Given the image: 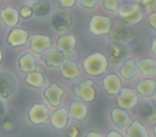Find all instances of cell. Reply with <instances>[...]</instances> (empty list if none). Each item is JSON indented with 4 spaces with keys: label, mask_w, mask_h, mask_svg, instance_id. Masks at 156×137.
<instances>
[{
    "label": "cell",
    "mask_w": 156,
    "mask_h": 137,
    "mask_svg": "<svg viewBox=\"0 0 156 137\" xmlns=\"http://www.w3.org/2000/svg\"><path fill=\"white\" fill-rule=\"evenodd\" d=\"M107 65H108V61H107L106 56L102 55V53H100V52L93 53V55L88 56L83 61L84 70L90 76L101 75L107 69Z\"/></svg>",
    "instance_id": "1"
},
{
    "label": "cell",
    "mask_w": 156,
    "mask_h": 137,
    "mask_svg": "<svg viewBox=\"0 0 156 137\" xmlns=\"http://www.w3.org/2000/svg\"><path fill=\"white\" fill-rule=\"evenodd\" d=\"M119 17L122 18V22L127 24H138L143 19V10L139 6V4H124L118 10Z\"/></svg>",
    "instance_id": "2"
},
{
    "label": "cell",
    "mask_w": 156,
    "mask_h": 137,
    "mask_svg": "<svg viewBox=\"0 0 156 137\" xmlns=\"http://www.w3.org/2000/svg\"><path fill=\"white\" fill-rule=\"evenodd\" d=\"M71 90L78 99H80L83 102H88V103L93 102L96 96V91L94 89L93 80H83L78 84H73L71 86Z\"/></svg>",
    "instance_id": "3"
},
{
    "label": "cell",
    "mask_w": 156,
    "mask_h": 137,
    "mask_svg": "<svg viewBox=\"0 0 156 137\" xmlns=\"http://www.w3.org/2000/svg\"><path fill=\"white\" fill-rule=\"evenodd\" d=\"M28 119L34 125H41L45 124L50 118V110L46 104L43 103H35L30 107L28 110Z\"/></svg>",
    "instance_id": "4"
},
{
    "label": "cell",
    "mask_w": 156,
    "mask_h": 137,
    "mask_svg": "<svg viewBox=\"0 0 156 137\" xmlns=\"http://www.w3.org/2000/svg\"><path fill=\"white\" fill-rule=\"evenodd\" d=\"M111 38L115 42H132L134 40V34L122 21H117L111 27Z\"/></svg>",
    "instance_id": "5"
},
{
    "label": "cell",
    "mask_w": 156,
    "mask_h": 137,
    "mask_svg": "<svg viewBox=\"0 0 156 137\" xmlns=\"http://www.w3.org/2000/svg\"><path fill=\"white\" fill-rule=\"evenodd\" d=\"M40 59L49 68H58L67 61V56L61 51H58L57 48H51L43 52L40 56Z\"/></svg>",
    "instance_id": "6"
},
{
    "label": "cell",
    "mask_w": 156,
    "mask_h": 137,
    "mask_svg": "<svg viewBox=\"0 0 156 137\" xmlns=\"http://www.w3.org/2000/svg\"><path fill=\"white\" fill-rule=\"evenodd\" d=\"M111 19L105 16H94L89 24V30L94 35H104L111 30Z\"/></svg>",
    "instance_id": "7"
},
{
    "label": "cell",
    "mask_w": 156,
    "mask_h": 137,
    "mask_svg": "<svg viewBox=\"0 0 156 137\" xmlns=\"http://www.w3.org/2000/svg\"><path fill=\"white\" fill-rule=\"evenodd\" d=\"M139 98L135 91L130 89H122L118 92L117 97V104L121 107V109H132L136 105Z\"/></svg>",
    "instance_id": "8"
},
{
    "label": "cell",
    "mask_w": 156,
    "mask_h": 137,
    "mask_svg": "<svg viewBox=\"0 0 156 137\" xmlns=\"http://www.w3.org/2000/svg\"><path fill=\"white\" fill-rule=\"evenodd\" d=\"M65 90L58 84H50L44 90V97L51 107H58L62 102Z\"/></svg>",
    "instance_id": "9"
},
{
    "label": "cell",
    "mask_w": 156,
    "mask_h": 137,
    "mask_svg": "<svg viewBox=\"0 0 156 137\" xmlns=\"http://www.w3.org/2000/svg\"><path fill=\"white\" fill-rule=\"evenodd\" d=\"M16 89L15 76L6 72H0V98H9Z\"/></svg>",
    "instance_id": "10"
},
{
    "label": "cell",
    "mask_w": 156,
    "mask_h": 137,
    "mask_svg": "<svg viewBox=\"0 0 156 137\" xmlns=\"http://www.w3.org/2000/svg\"><path fill=\"white\" fill-rule=\"evenodd\" d=\"M73 24V17L68 12H57L51 18V25L57 32H66Z\"/></svg>",
    "instance_id": "11"
},
{
    "label": "cell",
    "mask_w": 156,
    "mask_h": 137,
    "mask_svg": "<svg viewBox=\"0 0 156 137\" xmlns=\"http://www.w3.org/2000/svg\"><path fill=\"white\" fill-rule=\"evenodd\" d=\"M127 57V48L124 45L119 42H111L107 46V61L112 63H119L124 61Z\"/></svg>",
    "instance_id": "12"
},
{
    "label": "cell",
    "mask_w": 156,
    "mask_h": 137,
    "mask_svg": "<svg viewBox=\"0 0 156 137\" xmlns=\"http://www.w3.org/2000/svg\"><path fill=\"white\" fill-rule=\"evenodd\" d=\"M51 44V40L48 35H41V34H35L32 35L29 39V45H30V50L34 53L41 55L43 52H45L46 50H49Z\"/></svg>",
    "instance_id": "13"
},
{
    "label": "cell",
    "mask_w": 156,
    "mask_h": 137,
    "mask_svg": "<svg viewBox=\"0 0 156 137\" xmlns=\"http://www.w3.org/2000/svg\"><path fill=\"white\" fill-rule=\"evenodd\" d=\"M111 120H112L113 125L119 130H123V129H126V127H128L130 125L129 114L126 110L121 109V108L111 109Z\"/></svg>",
    "instance_id": "14"
},
{
    "label": "cell",
    "mask_w": 156,
    "mask_h": 137,
    "mask_svg": "<svg viewBox=\"0 0 156 137\" xmlns=\"http://www.w3.org/2000/svg\"><path fill=\"white\" fill-rule=\"evenodd\" d=\"M76 44H77V40H76V36L73 34H65V35H61L60 38H57L56 40V46H57V50L61 51L62 53H65L66 56L72 53L74 47H76Z\"/></svg>",
    "instance_id": "15"
},
{
    "label": "cell",
    "mask_w": 156,
    "mask_h": 137,
    "mask_svg": "<svg viewBox=\"0 0 156 137\" xmlns=\"http://www.w3.org/2000/svg\"><path fill=\"white\" fill-rule=\"evenodd\" d=\"M28 32L24 30V29H21V28H16V29H12L9 35H7V39H6V42L12 46V47H16V46H22L27 42L28 40Z\"/></svg>",
    "instance_id": "16"
},
{
    "label": "cell",
    "mask_w": 156,
    "mask_h": 137,
    "mask_svg": "<svg viewBox=\"0 0 156 137\" xmlns=\"http://www.w3.org/2000/svg\"><path fill=\"white\" fill-rule=\"evenodd\" d=\"M68 110L66 108H58L54 112V114L50 116V122L54 129L56 130H63L67 126L68 122Z\"/></svg>",
    "instance_id": "17"
},
{
    "label": "cell",
    "mask_w": 156,
    "mask_h": 137,
    "mask_svg": "<svg viewBox=\"0 0 156 137\" xmlns=\"http://www.w3.org/2000/svg\"><path fill=\"white\" fill-rule=\"evenodd\" d=\"M121 79L116 75V74H108L104 80H102V87L105 90L106 93L115 96L121 90Z\"/></svg>",
    "instance_id": "18"
},
{
    "label": "cell",
    "mask_w": 156,
    "mask_h": 137,
    "mask_svg": "<svg viewBox=\"0 0 156 137\" xmlns=\"http://www.w3.org/2000/svg\"><path fill=\"white\" fill-rule=\"evenodd\" d=\"M68 115L76 121H83L88 116V107L80 101H74L69 105Z\"/></svg>",
    "instance_id": "19"
},
{
    "label": "cell",
    "mask_w": 156,
    "mask_h": 137,
    "mask_svg": "<svg viewBox=\"0 0 156 137\" xmlns=\"http://www.w3.org/2000/svg\"><path fill=\"white\" fill-rule=\"evenodd\" d=\"M18 69L22 73H32V72H37L38 67H37V61L34 58V56L29 52L24 53L20 59H18Z\"/></svg>",
    "instance_id": "20"
},
{
    "label": "cell",
    "mask_w": 156,
    "mask_h": 137,
    "mask_svg": "<svg viewBox=\"0 0 156 137\" xmlns=\"http://www.w3.org/2000/svg\"><path fill=\"white\" fill-rule=\"evenodd\" d=\"M138 73V67H136V62L133 58H126L119 68V74L123 79L126 80H130L133 79Z\"/></svg>",
    "instance_id": "21"
},
{
    "label": "cell",
    "mask_w": 156,
    "mask_h": 137,
    "mask_svg": "<svg viewBox=\"0 0 156 137\" xmlns=\"http://www.w3.org/2000/svg\"><path fill=\"white\" fill-rule=\"evenodd\" d=\"M155 87H156V84L152 79H144L136 84L135 90L138 93H140L144 97L155 98Z\"/></svg>",
    "instance_id": "22"
},
{
    "label": "cell",
    "mask_w": 156,
    "mask_h": 137,
    "mask_svg": "<svg viewBox=\"0 0 156 137\" xmlns=\"http://www.w3.org/2000/svg\"><path fill=\"white\" fill-rule=\"evenodd\" d=\"M0 16H1V19L4 21V23L9 27H15L17 23H18V11L13 7H4L1 11H0Z\"/></svg>",
    "instance_id": "23"
},
{
    "label": "cell",
    "mask_w": 156,
    "mask_h": 137,
    "mask_svg": "<svg viewBox=\"0 0 156 137\" xmlns=\"http://www.w3.org/2000/svg\"><path fill=\"white\" fill-rule=\"evenodd\" d=\"M138 114L141 119H144L147 122H154L156 120V109L155 105L150 102H144L143 104H140Z\"/></svg>",
    "instance_id": "24"
},
{
    "label": "cell",
    "mask_w": 156,
    "mask_h": 137,
    "mask_svg": "<svg viewBox=\"0 0 156 137\" xmlns=\"http://www.w3.org/2000/svg\"><path fill=\"white\" fill-rule=\"evenodd\" d=\"M79 69L78 65L74 62H69L66 61L62 65H61V76L66 80H74L79 76Z\"/></svg>",
    "instance_id": "25"
},
{
    "label": "cell",
    "mask_w": 156,
    "mask_h": 137,
    "mask_svg": "<svg viewBox=\"0 0 156 137\" xmlns=\"http://www.w3.org/2000/svg\"><path fill=\"white\" fill-rule=\"evenodd\" d=\"M126 137H150V135L145 129V126L140 121L135 120L130 122V125L128 126Z\"/></svg>",
    "instance_id": "26"
},
{
    "label": "cell",
    "mask_w": 156,
    "mask_h": 137,
    "mask_svg": "<svg viewBox=\"0 0 156 137\" xmlns=\"http://www.w3.org/2000/svg\"><path fill=\"white\" fill-rule=\"evenodd\" d=\"M138 70L144 76H154L156 74V62L152 58H144L136 65Z\"/></svg>",
    "instance_id": "27"
},
{
    "label": "cell",
    "mask_w": 156,
    "mask_h": 137,
    "mask_svg": "<svg viewBox=\"0 0 156 137\" xmlns=\"http://www.w3.org/2000/svg\"><path fill=\"white\" fill-rule=\"evenodd\" d=\"M26 84L34 87V89H43L45 87V78L41 73L39 72H32V73H28L26 79H24Z\"/></svg>",
    "instance_id": "28"
},
{
    "label": "cell",
    "mask_w": 156,
    "mask_h": 137,
    "mask_svg": "<svg viewBox=\"0 0 156 137\" xmlns=\"http://www.w3.org/2000/svg\"><path fill=\"white\" fill-rule=\"evenodd\" d=\"M30 8L33 15H35L37 17H44L50 12L51 5L48 0H37Z\"/></svg>",
    "instance_id": "29"
},
{
    "label": "cell",
    "mask_w": 156,
    "mask_h": 137,
    "mask_svg": "<svg viewBox=\"0 0 156 137\" xmlns=\"http://www.w3.org/2000/svg\"><path fill=\"white\" fill-rule=\"evenodd\" d=\"M0 126H1V129H2L4 131L10 132V131H12V130L15 129V122H13V120H12L9 115H5V116L2 118V120L0 121Z\"/></svg>",
    "instance_id": "30"
},
{
    "label": "cell",
    "mask_w": 156,
    "mask_h": 137,
    "mask_svg": "<svg viewBox=\"0 0 156 137\" xmlns=\"http://www.w3.org/2000/svg\"><path fill=\"white\" fill-rule=\"evenodd\" d=\"M102 2H104L102 4L104 5V8L107 10V11H111V12L117 11V8L119 6L118 0H102Z\"/></svg>",
    "instance_id": "31"
},
{
    "label": "cell",
    "mask_w": 156,
    "mask_h": 137,
    "mask_svg": "<svg viewBox=\"0 0 156 137\" xmlns=\"http://www.w3.org/2000/svg\"><path fill=\"white\" fill-rule=\"evenodd\" d=\"M100 0H80V6L84 8H93Z\"/></svg>",
    "instance_id": "32"
},
{
    "label": "cell",
    "mask_w": 156,
    "mask_h": 137,
    "mask_svg": "<svg viewBox=\"0 0 156 137\" xmlns=\"http://www.w3.org/2000/svg\"><path fill=\"white\" fill-rule=\"evenodd\" d=\"M18 15H21L23 18H29L33 15V12H32V8L29 6H22Z\"/></svg>",
    "instance_id": "33"
},
{
    "label": "cell",
    "mask_w": 156,
    "mask_h": 137,
    "mask_svg": "<svg viewBox=\"0 0 156 137\" xmlns=\"http://www.w3.org/2000/svg\"><path fill=\"white\" fill-rule=\"evenodd\" d=\"M57 4H58V6H61V7L68 8V7L74 6L76 0H57Z\"/></svg>",
    "instance_id": "34"
},
{
    "label": "cell",
    "mask_w": 156,
    "mask_h": 137,
    "mask_svg": "<svg viewBox=\"0 0 156 137\" xmlns=\"http://www.w3.org/2000/svg\"><path fill=\"white\" fill-rule=\"evenodd\" d=\"M78 135H79V130L76 126H71L68 129V131H67V136L68 137H78Z\"/></svg>",
    "instance_id": "35"
},
{
    "label": "cell",
    "mask_w": 156,
    "mask_h": 137,
    "mask_svg": "<svg viewBox=\"0 0 156 137\" xmlns=\"http://www.w3.org/2000/svg\"><path fill=\"white\" fill-rule=\"evenodd\" d=\"M156 12H151L150 17H149V22H150V25L152 27V29H156Z\"/></svg>",
    "instance_id": "36"
},
{
    "label": "cell",
    "mask_w": 156,
    "mask_h": 137,
    "mask_svg": "<svg viewBox=\"0 0 156 137\" xmlns=\"http://www.w3.org/2000/svg\"><path fill=\"white\" fill-rule=\"evenodd\" d=\"M155 1L156 0H141V2L149 8V10H152L155 7Z\"/></svg>",
    "instance_id": "37"
},
{
    "label": "cell",
    "mask_w": 156,
    "mask_h": 137,
    "mask_svg": "<svg viewBox=\"0 0 156 137\" xmlns=\"http://www.w3.org/2000/svg\"><path fill=\"white\" fill-rule=\"evenodd\" d=\"M6 114H5V105H4V103L1 102V99H0V121L2 120V118L5 116Z\"/></svg>",
    "instance_id": "38"
},
{
    "label": "cell",
    "mask_w": 156,
    "mask_h": 137,
    "mask_svg": "<svg viewBox=\"0 0 156 137\" xmlns=\"http://www.w3.org/2000/svg\"><path fill=\"white\" fill-rule=\"evenodd\" d=\"M85 137H102V135L99 132H95V131H90L85 135Z\"/></svg>",
    "instance_id": "39"
},
{
    "label": "cell",
    "mask_w": 156,
    "mask_h": 137,
    "mask_svg": "<svg viewBox=\"0 0 156 137\" xmlns=\"http://www.w3.org/2000/svg\"><path fill=\"white\" fill-rule=\"evenodd\" d=\"M107 137H123L119 132H117V131H111L108 135H107Z\"/></svg>",
    "instance_id": "40"
},
{
    "label": "cell",
    "mask_w": 156,
    "mask_h": 137,
    "mask_svg": "<svg viewBox=\"0 0 156 137\" xmlns=\"http://www.w3.org/2000/svg\"><path fill=\"white\" fill-rule=\"evenodd\" d=\"M152 44H151V51H152V53L154 55H156V50H155V44H156V38L154 36L152 38V41H151Z\"/></svg>",
    "instance_id": "41"
},
{
    "label": "cell",
    "mask_w": 156,
    "mask_h": 137,
    "mask_svg": "<svg viewBox=\"0 0 156 137\" xmlns=\"http://www.w3.org/2000/svg\"><path fill=\"white\" fill-rule=\"evenodd\" d=\"M2 61V50L0 48V62Z\"/></svg>",
    "instance_id": "42"
},
{
    "label": "cell",
    "mask_w": 156,
    "mask_h": 137,
    "mask_svg": "<svg viewBox=\"0 0 156 137\" xmlns=\"http://www.w3.org/2000/svg\"><path fill=\"white\" fill-rule=\"evenodd\" d=\"M30 1H37V0H30Z\"/></svg>",
    "instance_id": "43"
},
{
    "label": "cell",
    "mask_w": 156,
    "mask_h": 137,
    "mask_svg": "<svg viewBox=\"0 0 156 137\" xmlns=\"http://www.w3.org/2000/svg\"><path fill=\"white\" fill-rule=\"evenodd\" d=\"M0 24H1V22H0Z\"/></svg>",
    "instance_id": "44"
}]
</instances>
